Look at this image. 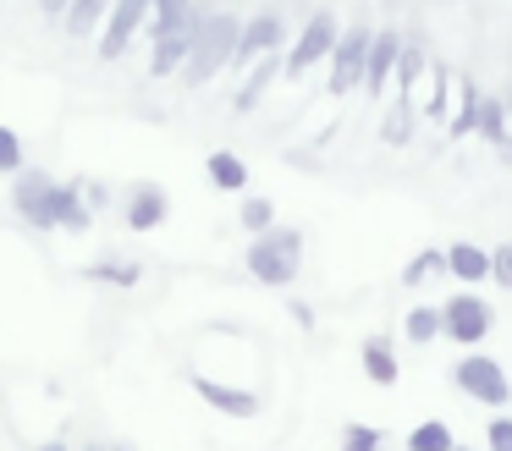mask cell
<instances>
[{
    "label": "cell",
    "instance_id": "1",
    "mask_svg": "<svg viewBox=\"0 0 512 451\" xmlns=\"http://www.w3.org/2000/svg\"><path fill=\"white\" fill-rule=\"evenodd\" d=\"M303 270V231L298 226H270L248 242V275L259 286H292Z\"/></svg>",
    "mask_w": 512,
    "mask_h": 451
},
{
    "label": "cell",
    "instance_id": "2",
    "mask_svg": "<svg viewBox=\"0 0 512 451\" xmlns=\"http://www.w3.org/2000/svg\"><path fill=\"white\" fill-rule=\"evenodd\" d=\"M237 33H243V17H237V11H215V17L204 22V33L193 39V55L182 61V83H188V88H204L210 77H221L226 66H232Z\"/></svg>",
    "mask_w": 512,
    "mask_h": 451
},
{
    "label": "cell",
    "instance_id": "3",
    "mask_svg": "<svg viewBox=\"0 0 512 451\" xmlns=\"http://www.w3.org/2000/svg\"><path fill=\"white\" fill-rule=\"evenodd\" d=\"M215 11H221L215 0H188V11H182V17L155 39V50H149V77H177L182 61L193 55V39L204 33V22H210Z\"/></svg>",
    "mask_w": 512,
    "mask_h": 451
},
{
    "label": "cell",
    "instance_id": "4",
    "mask_svg": "<svg viewBox=\"0 0 512 451\" xmlns=\"http://www.w3.org/2000/svg\"><path fill=\"white\" fill-rule=\"evenodd\" d=\"M336 39H342V22H336V11L331 6H320L309 22H303V33L292 39V50H287V61H281V77H309L320 61H331V50H336Z\"/></svg>",
    "mask_w": 512,
    "mask_h": 451
},
{
    "label": "cell",
    "instance_id": "5",
    "mask_svg": "<svg viewBox=\"0 0 512 451\" xmlns=\"http://www.w3.org/2000/svg\"><path fill=\"white\" fill-rule=\"evenodd\" d=\"M452 380H457V391L468 396V402H485L490 413H501V407L512 402V380H507V369H501L496 358H485V352H463V358L452 363Z\"/></svg>",
    "mask_w": 512,
    "mask_h": 451
},
{
    "label": "cell",
    "instance_id": "6",
    "mask_svg": "<svg viewBox=\"0 0 512 451\" xmlns=\"http://www.w3.org/2000/svg\"><path fill=\"white\" fill-rule=\"evenodd\" d=\"M369 39H375V28L369 22H353V28H342V39H336L331 50V77H325V94H358L364 88V55H369Z\"/></svg>",
    "mask_w": 512,
    "mask_h": 451
},
{
    "label": "cell",
    "instance_id": "7",
    "mask_svg": "<svg viewBox=\"0 0 512 451\" xmlns=\"http://www.w3.org/2000/svg\"><path fill=\"white\" fill-rule=\"evenodd\" d=\"M490 325H496V308H490L479 292H457L452 303H441V336L457 341L463 352H474L479 341L490 336Z\"/></svg>",
    "mask_w": 512,
    "mask_h": 451
},
{
    "label": "cell",
    "instance_id": "8",
    "mask_svg": "<svg viewBox=\"0 0 512 451\" xmlns=\"http://www.w3.org/2000/svg\"><path fill=\"white\" fill-rule=\"evenodd\" d=\"M270 50H287V22H281V11L243 17V33H237V50H232V72H248Z\"/></svg>",
    "mask_w": 512,
    "mask_h": 451
},
{
    "label": "cell",
    "instance_id": "9",
    "mask_svg": "<svg viewBox=\"0 0 512 451\" xmlns=\"http://www.w3.org/2000/svg\"><path fill=\"white\" fill-rule=\"evenodd\" d=\"M12 209L34 231H56V182H50V171H17Z\"/></svg>",
    "mask_w": 512,
    "mask_h": 451
},
{
    "label": "cell",
    "instance_id": "10",
    "mask_svg": "<svg viewBox=\"0 0 512 451\" xmlns=\"http://www.w3.org/2000/svg\"><path fill=\"white\" fill-rule=\"evenodd\" d=\"M144 22H149V0H111V11L100 22V61H122Z\"/></svg>",
    "mask_w": 512,
    "mask_h": 451
},
{
    "label": "cell",
    "instance_id": "11",
    "mask_svg": "<svg viewBox=\"0 0 512 451\" xmlns=\"http://www.w3.org/2000/svg\"><path fill=\"white\" fill-rule=\"evenodd\" d=\"M397 55H402V28H375V39H369V55H364V94L380 99L391 88V77H397Z\"/></svg>",
    "mask_w": 512,
    "mask_h": 451
},
{
    "label": "cell",
    "instance_id": "12",
    "mask_svg": "<svg viewBox=\"0 0 512 451\" xmlns=\"http://www.w3.org/2000/svg\"><path fill=\"white\" fill-rule=\"evenodd\" d=\"M122 215H127V226H133V231H155V226H166V215H171L166 187H160V182H133V187H127Z\"/></svg>",
    "mask_w": 512,
    "mask_h": 451
},
{
    "label": "cell",
    "instance_id": "13",
    "mask_svg": "<svg viewBox=\"0 0 512 451\" xmlns=\"http://www.w3.org/2000/svg\"><path fill=\"white\" fill-rule=\"evenodd\" d=\"M281 61H287V55H281V50H270V55H259V61L243 72V88L232 94V110H237V116H248V110H254L259 99L270 94V83L281 77Z\"/></svg>",
    "mask_w": 512,
    "mask_h": 451
},
{
    "label": "cell",
    "instance_id": "14",
    "mask_svg": "<svg viewBox=\"0 0 512 451\" xmlns=\"http://www.w3.org/2000/svg\"><path fill=\"white\" fill-rule=\"evenodd\" d=\"M193 391H199L204 402L215 407V413H226V418H254V413H259V396H254V391L221 385V380H210V374H193Z\"/></svg>",
    "mask_w": 512,
    "mask_h": 451
},
{
    "label": "cell",
    "instance_id": "15",
    "mask_svg": "<svg viewBox=\"0 0 512 451\" xmlns=\"http://www.w3.org/2000/svg\"><path fill=\"white\" fill-rule=\"evenodd\" d=\"M94 209L83 198V176L78 182H56V231H89Z\"/></svg>",
    "mask_w": 512,
    "mask_h": 451
},
{
    "label": "cell",
    "instance_id": "16",
    "mask_svg": "<svg viewBox=\"0 0 512 451\" xmlns=\"http://www.w3.org/2000/svg\"><path fill=\"white\" fill-rule=\"evenodd\" d=\"M446 275H457L463 286L490 281V248H479V242H452V248H446Z\"/></svg>",
    "mask_w": 512,
    "mask_h": 451
},
{
    "label": "cell",
    "instance_id": "17",
    "mask_svg": "<svg viewBox=\"0 0 512 451\" xmlns=\"http://www.w3.org/2000/svg\"><path fill=\"white\" fill-rule=\"evenodd\" d=\"M204 176H210V187H221V193H248V165H243V154H232V149H210Z\"/></svg>",
    "mask_w": 512,
    "mask_h": 451
},
{
    "label": "cell",
    "instance_id": "18",
    "mask_svg": "<svg viewBox=\"0 0 512 451\" xmlns=\"http://www.w3.org/2000/svg\"><path fill=\"white\" fill-rule=\"evenodd\" d=\"M358 358H364V374H369V380L386 385V391L402 380V363H397V352H391V341H386V336H369L364 347H358Z\"/></svg>",
    "mask_w": 512,
    "mask_h": 451
},
{
    "label": "cell",
    "instance_id": "19",
    "mask_svg": "<svg viewBox=\"0 0 512 451\" xmlns=\"http://www.w3.org/2000/svg\"><path fill=\"white\" fill-rule=\"evenodd\" d=\"M474 132H479L485 143H496V149H507V143H512V127H507V105H501V94H479Z\"/></svg>",
    "mask_w": 512,
    "mask_h": 451
},
{
    "label": "cell",
    "instance_id": "20",
    "mask_svg": "<svg viewBox=\"0 0 512 451\" xmlns=\"http://www.w3.org/2000/svg\"><path fill=\"white\" fill-rule=\"evenodd\" d=\"M413 127H419V105H413V94H397L386 110V121H380V138H386L391 149H402V143L413 138Z\"/></svg>",
    "mask_w": 512,
    "mask_h": 451
},
{
    "label": "cell",
    "instance_id": "21",
    "mask_svg": "<svg viewBox=\"0 0 512 451\" xmlns=\"http://www.w3.org/2000/svg\"><path fill=\"white\" fill-rule=\"evenodd\" d=\"M105 11H111V0H72L67 11H61V28L72 33V39H94L105 22Z\"/></svg>",
    "mask_w": 512,
    "mask_h": 451
},
{
    "label": "cell",
    "instance_id": "22",
    "mask_svg": "<svg viewBox=\"0 0 512 451\" xmlns=\"http://www.w3.org/2000/svg\"><path fill=\"white\" fill-rule=\"evenodd\" d=\"M419 77H424V39L419 33H402V55H397V94H413L419 88Z\"/></svg>",
    "mask_w": 512,
    "mask_h": 451
},
{
    "label": "cell",
    "instance_id": "23",
    "mask_svg": "<svg viewBox=\"0 0 512 451\" xmlns=\"http://www.w3.org/2000/svg\"><path fill=\"white\" fill-rule=\"evenodd\" d=\"M402 446H408V451H452L457 435H452V424H446V418H424V424L408 429V440H402Z\"/></svg>",
    "mask_w": 512,
    "mask_h": 451
},
{
    "label": "cell",
    "instance_id": "24",
    "mask_svg": "<svg viewBox=\"0 0 512 451\" xmlns=\"http://www.w3.org/2000/svg\"><path fill=\"white\" fill-rule=\"evenodd\" d=\"M402 336H408L413 347H430V341L441 336V308H430V303L408 308V314H402Z\"/></svg>",
    "mask_w": 512,
    "mask_h": 451
},
{
    "label": "cell",
    "instance_id": "25",
    "mask_svg": "<svg viewBox=\"0 0 512 451\" xmlns=\"http://www.w3.org/2000/svg\"><path fill=\"white\" fill-rule=\"evenodd\" d=\"M474 116H479V88L463 77V83H457V110L446 116V138H468V132H474Z\"/></svg>",
    "mask_w": 512,
    "mask_h": 451
},
{
    "label": "cell",
    "instance_id": "26",
    "mask_svg": "<svg viewBox=\"0 0 512 451\" xmlns=\"http://www.w3.org/2000/svg\"><path fill=\"white\" fill-rule=\"evenodd\" d=\"M430 275H446V248H419L402 264V286H424Z\"/></svg>",
    "mask_w": 512,
    "mask_h": 451
},
{
    "label": "cell",
    "instance_id": "27",
    "mask_svg": "<svg viewBox=\"0 0 512 451\" xmlns=\"http://www.w3.org/2000/svg\"><path fill=\"white\" fill-rule=\"evenodd\" d=\"M237 226H243L248 237L270 231V226H276V204H270L265 193H248V198H243V209H237Z\"/></svg>",
    "mask_w": 512,
    "mask_h": 451
},
{
    "label": "cell",
    "instance_id": "28",
    "mask_svg": "<svg viewBox=\"0 0 512 451\" xmlns=\"http://www.w3.org/2000/svg\"><path fill=\"white\" fill-rule=\"evenodd\" d=\"M89 281H111V286H138V281H144V270H138V264H122V259H100V264H89Z\"/></svg>",
    "mask_w": 512,
    "mask_h": 451
},
{
    "label": "cell",
    "instance_id": "29",
    "mask_svg": "<svg viewBox=\"0 0 512 451\" xmlns=\"http://www.w3.org/2000/svg\"><path fill=\"white\" fill-rule=\"evenodd\" d=\"M182 11H188V0H149V22H144V28H149V44H155L160 33H166L171 22L182 17Z\"/></svg>",
    "mask_w": 512,
    "mask_h": 451
},
{
    "label": "cell",
    "instance_id": "30",
    "mask_svg": "<svg viewBox=\"0 0 512 451\" xmlns=\"http://www.w3.org/2000/svg\"><path fill=\"white\" fill-rule=\"evenodd\" d=\"M342 451H386V435L375 424H342Z\"/></svg>",
    "mask_w": 512,
    "mask_h": 451
},
{
    "label": "cell",
    "instance_id": "31",
    "mask_svg": "<svg viewBox=\"0 0 512 451\" xmlns=\"http://www.w3.org/2000/svg\"><path fill=\"white\" fill-rule=\"evenodd\" d=\"M452 94H457V83L446 77V66H435V94L424 99V116H430V121H446V99H452Z\"/></svg>",
    "mask_w": 512,
    "mask_h": 451
},
{
    "label": "cell",
    "instance_id": "32",
    "mask_svg": "<svg viewBox=\"0 0 512 451\" xmlns=\"http://www.w3.org/2000/svg\"><path fill=\"white\" fill-rule=\"evenodd\" d=\"M0 171H6V176L23 171V138H17L12 127H0Z\"/></svg>",
    "mask_w": 512,
    "mask_h": 451
},
{
    "label": "cell",
    "instance_id": "33",
    "mask_svg": "<svg viewBox=\"0 0 512 451\" xmlns=\"http://www.w3.org/2000/svg\"><path fill=\"white\" fill-rule=\"evenodd\" d=\"M490 281H496V286H507V292H512V242L490 248Z\"/></svg>",
    "mask_w": 512,
    "mask_h": 451
},
{
    "label": "cell",
    "instance_id": "34",
    "mask_svg": "<svg viewBox=\"0 0 512 451\" xmlns=\"http://www.w3.org/2000/svg\"><path fill=\"white\" fill-rule=\"evenodd\" d=\"M485 440H490V451H512V418L507 413H490Z\"/></svg>",
    "mask_w": 512,
    "mask_h": 451
},
{
    "label": "cell",
    "instance_id": "35",
    "mask_svg": "<svg viewBox=\"0 0 512 451\" xmlns=\"http://www.w3.org/2000/svg\"><path fill=\"white\" fill-rule=\"evenodd\" d=\"M83 198H89V209L100 215V209L111 204V187H105V182H83Z\"/></svg>",
    "mask_w": 512,
    "mask_h": 451
},
{
    "label": "cell",
    "instance_id": "36",
    "mask_svg": "<svg viewBox=\"0 0 512 451\" xmlns=\"http://www.w3.org/2000/svg\"><path fill=\"white\" fill-rule=\"evenodd\" d=\"M287 314H292V319H298V330H314V308H309V303H292V308H287Z\"/></svg>",
    "mask_w": 512,
    "mask_h": 451
},
{
    "label": "cell",
    "instance_id": "37",
    "mask_svg": "<svg viewBox=\"0 0 512 451\" xmlns=\"http://www.w3.org/2000/svg\"><path fill=\"white\" fill-rule=\"evenodd\" d=\"M67 6H72V0H39V11H45V17H61Z\"/></svg>",
    "mask_w": 512,
    "mask_h": 451
},
{
    "label": "cell",
    "instance_id": "38",
    "mask_svg": "<svg viewBox=\"0 0 512 451\" xmlns=\"http://www.w3.org/2000/svg\"><path fill=\"white\" fill-rule=\"evenodd\" d=\"M39 451H72V446H61V440H45V446H39Z\"/></svg>",
    "mask_w": 512,
    "mask_h": 451
},
{
    "label": "cell",
    "instance_id": "39",
    "mask_svg": "<svg viewBox=\"0 0 512 451\" xmlns=\"http://www.w3.org/2000/svg\"><path fill=\"white\" fill-rule=\"evenodd\" d=\"M501 105H507V116H512V88H507V94H501Z\"/></svg>",
    "mask_w": 512,
    "mask_h": 451
},
{
    "label": "cell",
    "instance_id": "40",
    "mask_svg": "<svg viewBox=\"0 0 512 451\" xmlns=\"http://www.w3.org/2000/svg\"><path fill=\"white\" fill-rule=\"evenodd\" d=\"M78 451H111V446H78Z\"/></svg>",
    "mask_w": 512,
    "mask_h": 451
},
{
    "label": "cell",
    "instance_id": "41",
    "mask_svg": "<svg viewBox=\"0 0 512 451\" xmlns=\"http://www.w3.org/2000/svg\"><path fill=\"white\" fill-rule=\"evenodd\" d=\"M111 451H133V446H111Z\"/></svg>",
    "mask_w": 512,
    "mask_h": 451
},
{
    "label": "cell",
    "instance_id": "42",
    "mask_svg": "<svg viewBox=\"0 0 512 451\" xmlns=\"http://www.w3.org/2000/svg\"><path fill=\"white\" fill-rule=\"evenodd\" d=\"M452 451H474V446H452Z\"/></svg>",
    "mask_w": 512,
    "mask_h": 451
}]
</instances>
